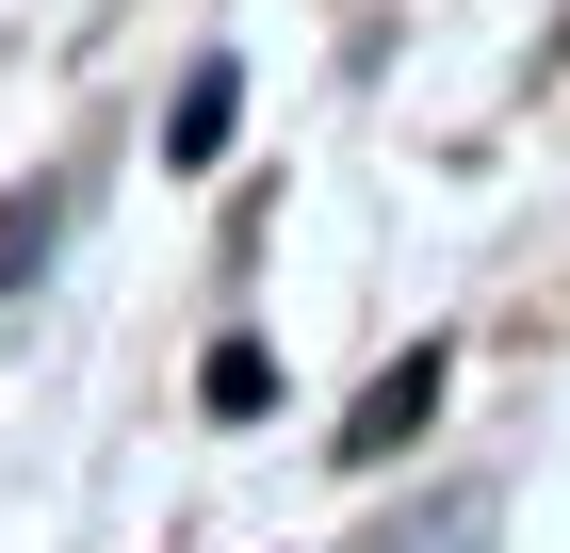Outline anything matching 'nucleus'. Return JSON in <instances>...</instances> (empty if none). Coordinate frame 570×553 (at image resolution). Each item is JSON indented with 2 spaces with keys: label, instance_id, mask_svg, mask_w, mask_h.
Listing matches in <instances>:
<instances>
[{
  "label": "nucleus",
  "instance_id": "f257e3e1",
  "mask_svg": "<svg viewBox=\"0 0 570 553\" xmlns=\"http://www.w3.org/2000/svg\"><path fill=\"white\" fill-rule=\"evenodd\" d=\"M424 407H440V358H392V375L358 391V424H343V456H392V440L424 424Z\"/></svg>",
  "mask_w": 570,
  "mask_h": 553
},
{
  "label": "nucleus",
  "instance_id": "f03ea898",
  "mask_svg": "<svg viewBox=\"0 0 570 553\" xmlns=\"http://www.w3.org/2000/svg\"><path fill=\"white\" fill-rule=\"evenodd\" d=\"M213 407H228V424H262V407H277V358H262V342H213Z\"/></svg>",
  "mask_w": 570,
  "mask_h": 553
},
{
  "label": "nucleus",
  "instance_id": "7ed1b4c3",
  "mask_svg": "<svg viewBox=\"0 0 570 553\" xmlns=\"http://www.w3.org/2000/svg\"><path fill=\"white\" fill-rule=\"evenodd\" d=\"M164 147H179V164H213V147H228V66H196V82H179V130H164Z\"/></svg>",
  "mask_w": 570,
  "mask_h": 553
},
{
  "label": "nucleus",
  "instance_id": "20e7f679",
  "mask_svg": "<svg viewBox=\"0 0 570 553\" xmlns=\"http://www.w3.org/2000/svg\"><path fill=\"white\" fill-rule=\"evenodd\" d=\"M33 245H49V196H17V213H0V294L33 277Z\"/></svg>",
  "mask_w": 570,
  "mask_h": 553
}]
</instances>
